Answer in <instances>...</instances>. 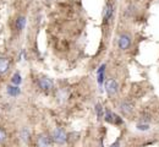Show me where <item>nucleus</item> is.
<instances>
[{
  "mask_svg": "<svg viewBox=\"0 0 159 147\" xmlns=\"http://www.w3.org/2000/svg\"><path fill=\"white\" fill-rule=\"evenodd\" d=\"M52 140H53V142H55L58 145H64L67 141V134L62 129L57 127L52 134Z\"/></svg>",
  "mask_w": 159,
  "mask_h": 147,
  "instance_id": "obj_1",
  "label": "nucleus"
},
{
  "mask_svg": "<svg viewBox=\"0 0 159 147\" xmlns=\"http://www.w3.org/2000/svg\"><path fill=\"white\" fill-rule=\"evenodd\" d=\"M132 43V37L129 33H121L118 38V45L121 50H127Z\"/></svg>",
  "mask_w": 159,
  "mask_h": 147,
  "instance_id": "obj_2",
  "label": "nucleus"
},
{
  "mask_svg": "<svg viewBox=\"0 0 159 147\" xmlns=\"http://www.w3.org/2000/svg\"><path fill=\"white\" fill-rule=\"evenodd\" d=\"M104 119H105L107 123L113 124V125H121V124H122V119L120 118L118 114H115V113L111 112V110H107V112H105Z\"/></svg>",
  "mask_w": 159,
  "mask_h": 147,
  "instance_id": "obj_3",
  "label": "nucleus"
},
{
  "mask_svg": "<svg viewBox=\"0 0 159 147\" xmlns=\"http://www.w3.org/2000/svg\"><path fill=\"white\" fill-rule=\"evenodd\" d=\"M105 90H107V93L109 96H114L119 91V85L114 79H108L105 81Z\"/></svg>",
  "mask_w": 159,
  "mask_h": 147,
  "instance_id": "obj_4",
  "label": "nucleus"
},
{
  "mask_svg": "<svg viewBox=\"0 0 159 147\" xmlns=\"http://www.w3.org/2000/svg\"><path fill=\"white\" fill-rule=\"evenodd\" d=\"M38 86H39V88L42 90V91H44V92H49V91L53 90L54 82H53L49 77H40L39 80H38Z\"/></svg>",
  "mask_w": 159,
  "mask_h": 147,
  "instance_id": "obj_5",
  "label": "nucleus"
},
{
  "mask_svg": "<svg viewBox=\"0 0 159 147\" xmlns=\"http://www.w3.org/2000/svg\"><path fill=\"white\" fill-rule=\"evenodd\" d=\"M53 144L52 136L47 135V134H40L37 137V146L38 147H50Z\"/></svg>",
  "mask_w": 159,
  "mask_h": 147,
  "instance_id": "obj_6",
  "label": "nucleus"
},
{
  "mask_svg": "<svg viewBox=\"0 0 159 147\" xmlns=\"http://www.w3.org/2000/svg\"><path fill=\"white\" fill-rule=\"evenodd\" d=\"M111 16H113V5L108 2V4L105 5L104 10H103V23L107 25L108 22L110 21Z\"/></svg>",
  "mask_w": 159,
  "mask_h": 147,
  "instance_id": "obj_7",
  "label": "nucleus"
},
{
  "mask_svg": "<svg viewBox=\"0 0 159 147\" xmlns=\"http://www.w3.org/2000/svg\"><path fill=\"white\" fill-rule=\"evenodd\" d=\"M119 109L124 114L129 115V114H131V113L134 112V105L131 104L130 102H127V101H122L119 104Z\"/></svg>",
  "mask_w": 159,
  "mask_h": 147,
  "instance_id": "obj_8",
  "label": "nucleus"
},
{
  "mask_svg": "<svg viewBox=\"0 0 159 147\" xmlns=\"http://www.w3.org/2000/svg\"><path fill=\"white\" fill-rule=\"evenodd\" d=\"M10 69V62L7 58H0V75L7 72V70Z\"/></svg>",
  "mask_w": 159,
  "mask_h": 147,
  "instance_id": "obj_9",
  "label": "nucleus"
},
{
  "mask_svg": "<svg viewBox=\"0 0 159 147\" xmlns=\"http://www.w3.org/2000/svg\"><path fill=\"white\" fill-rule=\"evenodd\" d=\"M15 26H16L17 31H22L25 28V26H26V17L25 16H19L16 22H15Z\"/></svg>",
  "mask_w": 159,
  "mask_h": 147,
  "instance_id": "obj_10",
  "label": "nucleus"
},
{
  "mask_svg": "<svg viewBox=\"0 0 159 147\" xmlns=\"http://www.w3.org/2000/svg\"><path fill=\"white\" fill-rule=\"evenodd\" d=\"M20 88H19V86H7V93L11 96V97H16V96H19L20 94Z\"/></svg>",
  "mask_w": 159,
  "mask_h": 147,
  "instance_id": "obj_11",
  "label": "nucleus"
},
{
  "mask_svg": "<svg viewBox=\"0 0 159 147\" xmlns=\"http://www.w3.org/2000/svg\"><path fill=\"white\" fill-rule=\"evenodd\" d=\"M104 69H105V65H102L99 67V71H98V84H99V86H102L103 80H104Z\"/></svg>",
  "mask_w": 159,
  "mask_h": 147,
  "instance_id": "obj_12",
  "label": "nucleus"
},
{
  "mask_svg": "<svg viewBox=\"0 0 159 147\" xmlns=\"http://www.w3.org/2000/svg\"><path fill=\"white\" fill-rule=\"evenodd\" d=\"M11 82L12 85H15V86H19V85L22 82V79H21V75L19 72H16V74H14V76H12V79H11Z\"/></svg>",
  "mask_w": 159,
  "mask_h": 147,
  "instance_id": "obj_13",
  "label": "nucleus"
},
{
  "mask_svg": "<svg viewBox=\"0 0 159 147\" xmlns=\"http://www.w3.org/2000/svg\"><path fill=\"white\" fill-rule=\"evenodd\" d=\"M96 113H97V117H98V119H102V118H104V112H103V105L102 104H97L96 105Z\"/></svg>",
  "mask_w": 159,
  "mask_h": 147,
  "instance_id": "obj_14",
  "label": "nucleus"
},
{
  "mask_svg": "<svg viewBox=\"0 0 159 147\" xmlns=\"http://www.w3.org/2000/svg\"><path fill=\"white\" fill-rule=\"evenodd\" d=\"M21 137H22V140L23 141H28L30 140V131L27 130V129H23L22 131H21Z\"/></svg>",
  "mask_w": 159,
  "mask_h": 147,
  "instance_id": "obj_15",
  "label": "nucleus"
},
{
  "mask_svg": "<svg viewBox=\"0 0 159 147\" xmlns=\"http://www.w3.org/2000/svg\"><path fill=\"white\" fill-rule=\"evenodd\" d=\"M5 140H6V131L2 127H0V145H2Z\"/></svg>",
  "mask_w": 159,
  "mask_h": 147,
  "instance_id": "obj_16",
  "label": "nucleus"
},
{
  "mask_svg": "<svg viewBox=\"0 0 159 147\" xmlns=\"http://www.w3.org/2000/svg\"><path fill=\"white\" fill-rule=\"evenodd\" d=\"M137 129L141 130V131H146V130L149 129V124H147V123H139L137 124Z\"/></svg>",
  "mask_w": 159,
  "mask_h": 147,
  "instance_id": "obj_17",
  "label": "nucleus"
},
{
  "mask_svg": "<svg viewBox=\"0 0 159 147\" xmlns=\"http://www.w3.org/2000/svg\"><path fill=\"white\" fill-rule=\"evenodd\" d=\"M110 147H120V140L115 141V142H114V144H113V145H111Z\"/></svg>",
  "mask_w": 159,
  "mask_h": 147,
  "instance_id": "obj_18",
  "label": "nucleus"
}]
</instances>
